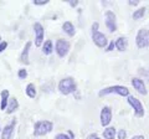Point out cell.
<instances>
[{"mask_svg": "<svg viewBox=\"0 0 149 139\" xmlns=\"http://www.w3.org/2000/svg\"><path fill=\"white\" fill-rule=\"evenodd\" d=\"M6 47H8V42L6 41H1V42H0V54H1L3 51H5Z\"/></svg>", "mask_w": 149, "mask_h": 139, "instance_id": "cell-26", "label": "cell"}, {"mask_svg": "<svg viewBox=\"0 0 149 139\" xmlns=\"http://www.w3.org/2000/svg\"><path fill=\"white\" fill-rule=\"evenodd\" d=\"M30 47H31V42H26L24 50L21 52V56H20V62L21 63H25V65H29L30 61H29V51H30Z\"/></svg>", "mask_w": 149, "mask_h": 139, "instance_id": "cell-14", "label": "cell"}, {"mask_svg": "<svg viewBox=\"0 0 149 139\" xmlns=\"http://www.w3.org/2000/svg\"><path fill=\"white\" fill-rule=\"evenodd\" d=\"M52 51H54V44H52V41H51V40H46L44 46H42V52L45 55H51V54H52Z\"/></svg>", "mask_w": 149, "mask_h": 139, "instance_id": "cell-18", "label": "cell"}, {"mask_svg": "<svg viewBox=\"0 0 149 139\" xmlns=\"http://www.w3.org/2000/svg\"><path fill=\"white\" fill-rule=\"evenodd\" d=\"M117 139H127V132L124 129H120L118 132V138Z\"/></svg>", "mask_w": 149, "mask_h": 139, "instance_id": "cell-23", "label": "cell"}, {"mask_svg": "<svg viewBox=\"0 0 149 139\" xmlns=\"http://www.w3.org/2000/svg\"><path fill=\"white\" fill-rule=\"evenodd\" d=\"M55 139H71V137H68L67 134H65V133H60L55 137Z\"/></svg>", "mask_w": 149, "mask_h": 139, "instance_id": "cell-25", "label": "cell"}, {"mask_svg": "<svg viewBox=\"0 0 149 139\" xmlns=\"http://www.w3.org/2000/svg\"><path fill=\"white\" fill-rule=\"evenodd\" d=\"M15 124H16V119H11V122L4 127V129L1 131V139H11L14 134V129H15Z\"/></svg>", "mask_w": 149, "mask_h": 139, "instance_id": "cell-12", "label": "cell"}, {"mask_svg": "<svg viewBox=\"0 0 149 139\" xmlns=\"http://www.w3.org/2000/svg\"><path fill=\"white\" fill-rule=\"evenodd\" d=\"M34 31H35V45L37 47H40L42 45L44 41V36H45V30L44 26L40 22H35L34 24Z\"/></svg>", "mask_w": 149, "mask_h": 139, "instance_id": "cell-8", "label": "cell"}, {"mask_svg": "<svg viewBox=\"0 0 149 139\" xmlns=\"http://www.w3.org/2000/svg\"><path fill=\"white\" fill-rule=\"evenodd\" d=\"M52 128H54V124L50 120H39L34 126V136L36 137L45 136V134H47L52 131Z\"/></svg>", "mask_w": 149, "mask_h": 139, "instance_id": "cell-3", "label": "cell"}, {"mask_svg": "<svg viewBox=\"0 0 149 139\" xmlns=\"http://www.w3.org/2000/svg\"><path fill=\"white\" fill-rule=\"evenodd\" d=\"M132 139H144V137L143 136H134Z\"/></svg>", "mask_w": 149, "mask_h": 139, "instance_id": "cell-32", "label": "cell"}, {"mask_svg": "<svg viewBox=\"0 0 149 139\" xmlns=\"http://www.w3.org/2000/svg\"><path fill=\"white\" fill-rule=\"evenodd\" d=\"M68 133H70V137H71V139H73V138H74V134H73V133H72L71 131H70Z\"/></svg>", "mask_w": 149, "mask_h": 139, "instance_id": "cell-33", "label": "cell"}, {"mask_svg": "<svg viewBox=\"0 0 149 139\" xmlns=\"http://www.w3.org/2000/svg\"><path fill=\"white\" fill-rule=\"evenodd\" d=\"M68 4H70L71 6H77L78 1H77V0H68Z\"/></svg>", "mask_w": 149, "mask_h": 139, "instance_id": "cell-30", "label": "cell"}, {"mask_svg": "<svg viewBox=\"0 0 149 139\" xmlns=\"http://www.w3.org/2000/svg\"><path fill=\"white\" fill-rule=\"evenodd\" d=\"M136 44L138 49H146L149 47V30L141 29L136 36Z\"/></svg>", "mask_w": 149, "mask_h": 139, "instance_id": "cell-5", "label": "cell"}, {"mask_svg": "<svg viewBox=\"0 0 149 139\" xmlns=\"http://www.w3.org/2000/svg\"><path fill=\"white\" fill-rule=\"evenodd\" d=\"M92 41L95 42L96 46L98 47H106L108 41H107V36L104 34H102L101 31H93L92 32Z\"/></svg>", "mask_w": 149, "mask_h": 139, "instance_id": "cell-9", "label": "cell"}, {"mask_svg": "<svg viewBox=\"0 0 149 139\" xmlns=\"http://www.w3.org/2000/svg\"><path fill=\"white\" fill-rule=\"evenodd\" d=\"M0 42H1V38H0Z\"/></svg>", "mask_w": 149, "mask_h": 139, "instance_id": "cell-35", "label": "cell"}, {"mask_svg": "<svg viewBox=\"0 0 149 139\" xmlns=\"http://www.w3.org/2000/svg\"><path fill=\"white\" fill-rule=\"evenodd\" d=\"M98 26H100V24H98V22H97V21H95V22H93V24H92V32L93 31H98Z\"/></svg>", "mask_w": 149, "mask_h": 139, "instance_id": "cell-27", "label": "cell"}, {"mask_svg": "<svg viewBox=\"0 0 149 139\" xmlns=\"http://www.w3.org/2000/svg\"><path fill=\"white\" fill-rule=\"evenodd\" d=\"M76 88H77V85H76V82H74V80L72 77L62 78V80L58 82V91L65 96L76 92Z\"/></svg>", "mask_w": 149, "mask_h": 139, "instance_id": "cell-1", "label": "cell"}, {"mask_svg": "<svg viewBox=\"0 0 149 139\" xmlns=\"http://www.w3.org/2000/svg\"><path fill=\"white\" fill-rule=\"evenodd\" d=\"M146 13H147V8H139L138 10H136L133 13V15L132 17L134 20H138V19H142V17H144V15H146Z\"/></svg>", "mask_w": 149, "mask_h": 139, "instance_id": "cell-21", "label": "cell"}, {"mask_svg": "<svg viewBox=\"0 0 149 139\" xmlns=\"http://www.w3.org/2000/svg\"><path fill=\"white\" fill-rule=\"evenodd\" d=\"M111 120H112V109L108 106H106L101 111V124L103 127H107L111 123Z\"/></svg>", "mask_w": 149, "mask_h": 139, "instance_id": "cell-11", "label": "cell"}, {"mask_svg": "<svg viewBox=\"0 0 149 139\" xmlns=\"http://www.w3.org/2000/svg\"><path fill=\"white\" fill-rule=\"evenodd\" d=\"M127 102L129 103L130 107L134 109V114H136V117H138V118L144 117L146 111H144V107H143L142 102L139 101L138 98H136L134 96H128L127 97Z\"/></svg>", "mask_w": 149, "mask_h": 139, "instance_id": "cell-4", "label": "cell"}, {"mask_svg": "<svg viewBox=\"0 0 149 139\" xmlns=\"http://www.w3.org/2000/svg\"><path fill=\"white\" fill-rule=\"evenodd\" d=\"M106 16V26L107 29H108L109 32H116L117 31V16H116V14L113 11H106L104 14Z\"/></svg>", "mask_w": 149, "mask_h": 139, "instance_id": "cell-7", "label": "cell"}, {"mask_svg": "<svg viewBox=\"0 0 149 139\" xmlns=\"http://www.w3.org/2000/svg\"><path fill=\"white\" fill-rule=\"evenodd\" d=\"M108 95H118V96H122V97H128L129 90L124 86H111V87H107V88L101 90L100 93H98L100 97L108 96Z\"/></svg>", "mask_w": 149, "mask_h": 139, "instance_id": "cell-2", "label": "cell"}, {"mask_svg": "<svg viewBox=\"0 0 149 139\" xmlns=\"http://www.w3.org/2000/svg\"><path fill=\"white\" fill-rule=\"evenodd\" d=\"M116 47V44H114V41H111L109 45H108V47H107V51H112Z\"/></svg>", "mask_w": 149, "mask_h": 139, "instance_id": "cell-28", "label": "cell"}, {"mask_svg": "<svg viewBox=\"0 0 149 139\" xmlns=\"http://www.w3.org/2000/svg\"><path fill=\"white\" fill-rule=\"evenodd\" d=\"M0 138H1V131H0Z\"/></svg>", "mask_w": 149, "mask_h": 139, "instance_id": "cell-34", "label": "cell"}, {"mask_svg": "<svg viewBox=\"0 0 149 139\" xmlns=\"http://www.w3.org/2000/svg\"><path fill=\"white\" fill-rule=\"evenodd\" d=\"M8 103H9V91L4 90L1 92V103H0V109H1V111H6Z\"/></svg>", "mask_w": 149, "mask_h": 139, "instance_id": "cell-16", "label": "cell"}, {"mask_svg": "<svg viewBox=\"0 0 149 139\" xmlns=\"http://www.w3.org/2000/svg\"><path fill=\"white\" fill-rule=\"evenodd\" d=\"M34 5H46L49 3V0H34Z\"/></svg>", "mask_w": 149, "mask_h": 139, "instance_id": "cell-24", "label": "cell"}, {"mask_svg": "<svg viewBox=\"0 0 149 139\" xmlns=\"http://www.w3.org/2000/svg\"><path fill=\"white\" fill-rule=\"evenodd\" d=\"M116 47H117L118 51H120V52H123V51H125L128 49V39L124 38V36H119V38L116 40Z\"/></svg>", "mask_w": 149, "mask_h": 139, "instance_id": "cell-13", "label": "cell"}, {"mask_svg": "<svg viewBox=\"0 0 149 139\" xmlns=\"http://www.w3.org/2000/svg\"><path fill=\"white\" fill-rule=\"evenodd\" d=\"M128 4H129V5H138L139 1H138V0H129Z\"/></svg>", "mask_w": 149, "mask_h": 139, "instance_id": "cell-31", "label": "cell"}, {"mask_svg": "<svg viewBox=\"0 0 149 139\" xmlns=\"http://www.w3.org/2000/svg\"><path fill=\"white\" fill-rule=\"evenodd\" d=\"M114 137H116V129L113 127H108L104 129V132H103L104 139H114Z\"/></svg>", "mask_w": 149, "mask_h": 139, "instance_id": "cell-20", "label": "cell"}, {"mask_svg": "<svg viewBox=\"0 0 149 139\" xmlns=\"http://www.w3.org/2000/svg\"><path fill=\"white\" fill-rule=\"evenodd\" d=\"M132 86L134 87L138 93H141L142 96H147L148 95V91H147V87H146V83L142 78H138V77H133L132 78Z\"/></svg>", "mask_w": 149, "mask_h": 139, "instance_id": "cell-10", "label": "cell"}, {"mask_svg": "<svg viewBox=\"0 0 149 139\" xmlns=\"http://www.w3.org/2000/svg\"><path fill=\"white\" fill-rule=\"evenodd\" d=\"M55 50H56V54H57L58 57H65L70 51V42L65 39H58L56 41Z\"/></svg>", "mask_w": 149, "mask_h": 139, "instance_id": "cell-6", "label": "cell"}, {"mask_svg": "<svg viewBox=\"0 0 149 139\" xmlns=\"http://www.w3.org/2000/svg\"><path fill=\"white\" fill-rule=\"evenodd\" d=\"M86 139H101L98 136H97L96 133H92V134H90V136H88Z\"/></svg>", "mask_w": 149, "mask_h": 139, "instance_id": "cell-29", "label": "cell"}, {"mask_svg": "<svg viewBox=\"0 0 149 139\" xmlns=\"http://www.w3.org/2000/svg\"><path fill=\"white\" fill-rule=\"evenodd\" d=\"M17 108H19V102L15 97H13V98L9 99V103H8V107H6V113L11 114V113L15 112Z\"/></svg>", "mask_w": 149, "mask_h": 139, "instance_id": "cell-15", "label": "cell"}, {"mask_svg": "<svg viewBox=\"0 0 149 139\" xmlns=\"http://www.w3.org/2000/svg\"><path fill=\"white\" fill-rule=\"evenodd\" d=\"M17 76H19V78H21V80H25V78L27 77V72H26V70H25V68H20V70H19Z\"/></svg>", "mask_w": 149, "mask_h": 139, "instance_id": "cell-22", "label": "cell"}, {"mask_svg": "<svg viewBox=\"0 0 149 139\" xmlns=\"http://www.w3.org/2000/svg\"><path fill=\"white\" fill-rule=\"evenodd\" d=\"M62 30L63 32H66V34L68 36H73L74 35V26L71 21H66V22H63V25H62Z\"/></svg>", "mask_w": 149, "mask_h": 139, "instance_id": "cell-17", "label": "cell"}, {"mask_svg": "<svg viewBox=\"0 0 149 139\" xmlns=\"http://www.w3.org/2000/svg\"><path fill=\"white\" fill-rule=\"evenodd\" d=\"M25 93L27 95V97H30V98H35L36 97V87H35L34 83H29V85L26 86Z\"/></svg>", "mask_w": 149, "mask_h": 139, "instance_id": "cell-19", "label": "cell"}]
</instances>
